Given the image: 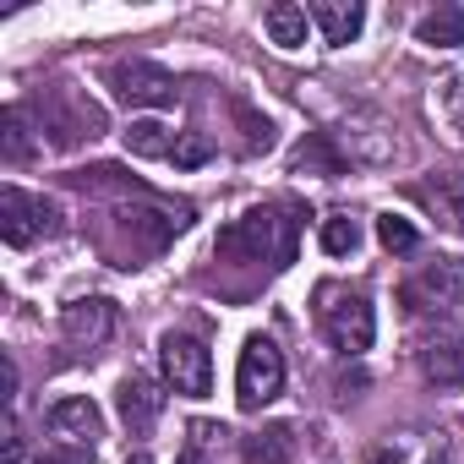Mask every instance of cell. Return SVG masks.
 I'll return each instance as SVG.
<instances>
[{"mask_svg": "<svg viewBox=\"0 0 464 464\" xmlns=\"http://www.w3.org/2000/svg\"><path fill=\"white\" fill-rule=\"evenodd\" d=\"M290 169L295 175H344V153L334 148V137L328 131H306L301 142H295V153H290Z\"/></svg>", "mask_w": 464, "mask_h": 464, "instance_id": "cell-16", "label": "cell"}, {"mask_svg": "<svg viewBox=\"0 0 464 464\" xmlns=\"http://www.w3.org/2000/svg\"><path fill=\"white\" fill-rule=\"evenodd\" d=\"M355 246H361V224L350 213H328L323 218V252L328 257H350Z\"/></svg>", "mask_w": 464, "mask_h": 464, "instance_id": "cell-21", "label": "cell"}, {"mask_svg": "<svg viewBox=\"0 0 464 464\" xmlns=\"http://www.w3.org/2000/svg\"><path fill=\"white\" fill-rule=\"evenodd\" d=\"M372 464H453V453L442 431H393L372 453Z\"/></svg>", "mask_w": 464, "mask_h": 464, "instance_id": "cell-12", "label": "cell"}, {"mask_svg": "<svg viewBox=\"0 0 464 464\" xmlns=\"http://www.w3.org/2000/svg\"><path fill=\"white\" fill-rule=\"evenodd\" d=\"M415 366L431 388H464V339L459 334H431L415 350Z\"/></svg>", "mask_w": 464, "mask_h": 464, "instance_id": "cell-11", "label": "cell"}, {"mask_svg": "<svg viewBox=\"0 0 464 464\" xmlns=\"http://www.w3.org/2000/svg\"><path fill=\"white\" fill-rule=\"evenodd\" d=\"M312 23L323 28L328 44H350V39H361V28H366V6H361V0H317V6H312Z\"/></svg>", "mask_w": 464, "mask_h": 464, "instance_id": "cell-15", "label": "cell"}, {"mask_svg": "<svg viewBox=\"0 0 464 464\" xmlns=\"http://www.w3.org/2000/svg\"><path fill=\"white\" fill-rule=\"evenodd\" d=\"M121 137H126V153H137V159H169L175 153V137L159 121H131V131H121Z\"/></svg>", "mask_w": 464, "mask_h": 464, "instance_id": "cell-20", "label": "cell"}, {"mask_svg": "<svg viewBox=\"0 0 464 464\" xmlns=\"http://www.w3.org/2000/svg\"><path fill=\"white\" fill-rule=\"evenodd\" d=\"M377 241H382L393 257H410V252L420 246L415 224H410V218H399V213H382V218H377Z\"/></svg>", "mask_w": 464, "mask_h": 464, "instance_id": "cell-22", "label": "cell"}, {"mask_svg": "<svg viewBox=\"0 0 464 464\" xmlns=\"http://www.w3.org/2000/svg\"><path fill=\"white\" fill-rule=\"evenodd\" d=\"M159 410H164L159 382H153V377H142V372H131V377L121 382V420L131 426V437H148V431H153V420H159Z\"/></svg>", "mask_w": 464, "mask_h": 464, "instance_id": "cell-13", "label": "cell"}, {"mask_svg": "<svg viewBox=\"0 0 464 464\" xmlns=\"http://www.w3.org/2000/svg\"><path fill=\"white\" fill-rule=\"evenodd\" d=\"M415 39L431 44V50H459L464 44V12L459 6H437L415 23Z\"/></svg>", "mask_w": 464, "mask_h": 464, "instance_id": "cell-18", "label": "cell"}, {"mask_svg": "<svg viewBox=\"0 0 464 464\" xmlns=\"http://www.w3.org/2000/svg\"><path fill=\"white\" fill-rule=\"evenodd\" d=\"M399 306H404L410 317H437V312L459 306V274H453L448 263H426L420 274H410V279L399 285Z\"/></svg>", "mask_w": 464, "mask_h": 464, "instance_id": "cell-7", "label": "cell"}, {"mask_svg": "<svg viewBox=\"0 0 464 464\" xmlns=\"http://www.w3.org/2000/svg\"><path fill=\"white\" fill-rule=\"evenodd\" d=\"M295 448H301V437H295L290 420H274V426H263V431L246 437V459L252 464H290Z\"/></svg>", "mask_w": 464, "mask_h": 464, "instance_id": "cell-17", "label": "cell"}, {"mask_svg": "<svg viewBox=\"0 0 464 464\" xmlns=\"http://www.w3.org/2000/svg\"><path fill=\"white\" fill-rule=\"evenodd\" d=\"M263 28L279 50H301L306 44V6H290V0H279V6L263 12Z\"/></svg>", "mask_w": 464, "mask_h": 464, "instance_id": "cell-19", "label": "cell"}, {"mask_svg": "<svg viewBox=\"0 0 464 464\" xmlns=\"http://www.w3.org/2000/svg\"><path fill=\"white\" fill-rule=\"evenodd\" d=\"M104 88H110L121 104H131V110H169V104L180 99L175 77H169L164 66H153V61H115V66L104 72Z\"/></svg>", "mask_w": 464, "mask_h": 464, "instance_id": "cell-4", "label": "cell"}, {"mask_svg": "<svg viewBox=\"0 0 464 464\" xmlns=\"http://www.w3.org/2000/svg\"><path fill=\"white\" fill-rule=\"evenodd\" d=\"M44 426H50L55 442H72V448H82V453H93L99 437H104V415H99L93 399H61V404H50Z\"/></svg>", "mask_w": 464, "mask_h": 464, "instance_id": "cell-9", "label": "cell"}, {"mask_svg": "<svg viewBox=\"0 0 464 464\" xmlns=\"http://www.w3.org/2000/svg\"><path fill=\"white\" fill-rule=\"evenodd\" d=\"M279 393H285V350L268 334H252L241 344V361H236V404L241 410H263Z\"/></svg>", "mask_w": 464, "mask_h": 464, "instance_id": "cell-3", "label": "cell"}, {"mask_svg": "<svg viewBox=\"0 0 464 464\" xmlns=\"http://www.w3.org/2000/svg\"><path fill=\"white\" fill-rule=\"evenodd\" d=\"M159 366H164V382L186 399H202L213 388V355L191 334H164L159 339Z\"/></svg>", "mask_w": 464, "mask_h": 464, "instance_id": "cell-6", "label": "cell"}, {"mask_svg": "<svg viewBox=\"0 0 464 464\" xmlns=\"http://www.w3.org/2000/svg\"><path fill=\"white\" fill-rule=\"evenodd\" d=\"M175 464H208V459H202V453H197V448H186V453H180V459H175Z\"/></svg>", "mask_w": 464, "mask_h": 464, "instance_id": "cell-25", "label": "cell"}, {"mask_svg": "<svg viewBox=\"0 0 464 464\" xmlns=\"http://www.w3.org/2000/svg\"><path fill=\"white\" fill-rule=\"evenodd\" d=\"M410 197L420 208H431L448 229H464V175H437V180H415Z\"/></svg>", "mask_w": 464, "mask_h": 464, "instance_id": "cell-14", "label": "cell"}, {"mask_svg": "<svg viewBox=\"0 0 464 464\" xmlns=\"http://www.w3.org/2000/svg\"><path fill=\"white\" fill-rule=\"evenodd\" d=\"M317 328L339 355H366L377 339L372 301L361 290H344V285H317Z\"/></svg>", "mask_w": 464, "mask_h": 464, "instance_id": "cell-2", "label": "cell"}, {"mask_svg": "<svg viewBox=\"0 0 464 464\" xmlns=\"http://www.w3.org/2000/svg\"><path fill=\"white\" fill-rule=\"evenodd\" d=\"M6 131H0V148H6V159L12 164H23L34 148H28V126H23V110H6V121H0Z\"/></svg>", "mask_w": 464, "mask_h": 464, "instance_id": "cell-23", "label": "cell"}, {"mask_svg": "<svg viewBox=\"0 0 464 464\" xmlns=\"http://www.w3.org/2000/svg\"><path fill=\"white\" fill-rule=\"evenodd\" d=\"M218 257L290 268L295 263V218L285 208H252V213H241L229 229H218Z\"/></svg>", "mask_w": 464, "mask_h": 464, "instance_id": "cell-1", "label": "cell"}, {"mask_svg": "<svg viewBox=\"0 0 464 464\" xmlns=\"http://www.w3.org/2000/svg\"><path fill=\"white\" fill-rule=\"evenodd\" d=\"M180 169H197L202 159H213V142L202 137V131H186V137H175V153H169Z\"/></svg>", "mask_w": 464, "mask_h": 464, "instance_id": "cell-24", "label": "cell"}, {"mask_svg": "<svg viewBox=\"0 0 464 464\" xmlns=\"http://www.w3.org/2000/svg\"><path fill=\"white\" fill-rule=\"evenodd\" d=\"M115 328H121V312H115V301H104V295L72 301V306L61 312V334H66L72 350H104V344L115 339Z\"/></svg>", "mask_w": 464, "mask_h": 464, "instance_id": "cell-8", "label": "cell"}, {"mask_svg": "<svg viewBox=\"0 0 464 464\" xmlns=\"http://www.w3.org/2000/svg\"><path fill=\"white\" fill-rule=\"evenodd\" d=\"M126 464H153V459H148V453H131V459H126Z\"/></svg>", "mask_w": 464, "mask_h": 464, "instance_id": "cell-26", "label": "cell"}, {"mask_svg": "<svg viewBox=\"0 0 464 464\" xmlns=\"http://www.w3.org/2000/svg\"><path fill=\"white\" fill-rule=\"evenodd\" d=\"M55 224H61V208L50 197H34L23 186L0 191V241L6 246H34L39 236H55Z\"/></svg>", "mask_w": 464, "mask_h": 464, "instance_id": "cell-5", "label": "cell"}, {"mask_svg": "<svg viewBox=\"0 0 464 464\" xmlns=\"http://www.w3.org/2000/svg\"><path fill=\"white\" fill-rule=\"evenodd\" d=\"M115 236H131V252H159L175 229H186V213H159V208H115Z\"/></svg>", "mask_w": 464, "mask_h": 464, "instance_id": "cell-10", "label": "cell"}]
</instances>
